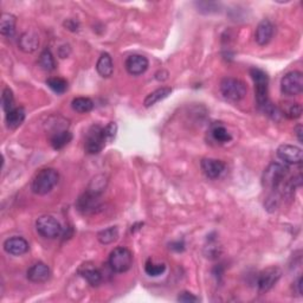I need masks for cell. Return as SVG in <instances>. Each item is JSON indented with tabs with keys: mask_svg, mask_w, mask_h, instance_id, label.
<instances>
[{
	"mask_svg": "<svg viewBox=\"0 0 303 303\" xmlns=\"http://www.w3.org/2000/svg\"><path fill=\"white\" fill-rule=\"evenodd\" d=\"M250 76L255 83V92H256V100L257 104L261 109H263L265 113L274 114V108L270 104L268 98V85H269V77L265 74V71L258 69V68H252L250 70Z\"/></svg>",
	"mask_w": 303,
	"mask_h": 303,
	"instance_id": "6da1fadb",
	"label": "cell"
},
{
	"mask_svg": "<svg viewBox=\"0 0 303 303\" xmlns=\"http://www.w3.org/2000/svg\"><path fill=\"white\" fill-rule=\"evenodd\" d=\"M59 174L54 168H44L39 170L33 178L31 188L36 194L44 196L51 192L54 187L58 184Z\"/></svg>",
	"mask_w": 303,
	"mask_h": 303,
	"instance_id": "7a4b0ae2",
	"label": "cell"
},
{
	"mask_svg": "<svg viewBox=\"0 0 303 303\" xmlns=\"http://www.w3.org/2000/svg\"><path fill=\"white\" fill-rule=\"evenodd\" d=\"M246 85L243 81L234 77H225L221 82V93L227 101L240 102L246 95Z\"/></svg>",
	"mask_w": 303,
	"mask_h": 303,
	"instance_id": "3957f363",
	"label": "cell"
},
{
	"mask_svg": "<svg viewBox=\"0 0 303 303\" xmlns=\"http://www.w3.org/2000/svg\"><path fill=\"white\" fill-rule=\"evenodd\" d=\"M288 174V167L283 164L274 162L268 166L263 172L262 183L263 186L270 189H277V187L283 183Z\"/></svg>",
	"mask_w": 303,
	"mask_h": 303,
	"instance_id": "277c9868",
	"label": "cell"
},
{
	"mask_svg": "<svg viewBox=\"0 0 303 303\" xmlns=\"http://www.w3.org/2000/svg\"><path fill=\"white\" fill-rule=\"evenodd\" d=\"M105 142H107V140H105L103 128L98 126V124H94L86 133L84 142L85 152L92 155L98 154L104 148Z\"/></svg>",
	"mask_w": 303,
	"mask_h": 303,
	"instance_id": "5b68a950",
	"label": "cell"
},
{
	"mask_svg": "<svg viewBox=\"0 0 303 303\" xmlns=\"http://www.w3.org/2000/svg\"><path fill=\"white\" fill-rule=\"evenodd\" d=\"M133 264V255L127 248L120 246L114 249L109 256V265L115 272H126L129 270Z\"/></svg>",
	"mask_w": 303,
	"mask_h": 303,
	"instance_id": "8992f818",
	"label": "cell"
},
{
	"mask_svg": "<svg viewBox=\"0 0 303 303\" xmlns=\"http://www.w3.org/2000/svg\"><path fill=\"white\" fill-rule=\"evenodd\" d=\"M36 229L41 237L49 238V240H54L62 233V226L52 215H43V217L38 218L36 222Z\"/></svg>",
	"mask_w": 303,
	"mask_h": 303,
	"instance_id": "52a82bcc",
	"label": "cell"
},
{
	"mask_svg": "<svg viewBox=\"0 0 303 303\" xmlns=\"http://www.w3.org/2000/svg\"><path fill=\"white\" fill-rule=\"evenodd\" d=\"M281 90L287 96H296L303 92V75L300 71H291L283 76Z\"/></svg>",
	"mask_w": 303,
	"mask_h": 303,
	"instance_id": "ba28073f",
	"label": "cell"
},
{
	"mask_svg": "<svg viewBox=\"0 0 303 303\" xmlns=\"http://www.w3.org/2000/svg\"><path fill=\"white\" fill-rule=\"evenodd\" d=\"M281 276L282 271L277 267H270L263 270L259 274L258 281H257L259 293H268L269 290L272 289L275 284L278 282V279L281 278Z\"/></svg>",
	"mask_w": 303,
	"mask_h": 303,
	"instance_id": "9c48e42d",
	"label": "cell"
},
{
	"mask_svg": "<svg viewBox=\"0 0 303 303\" xmlns=\"http://www.w3.org/2000/svg\"><path fill=\"white\" fill-rule=\"evenodd\" d=\"M277 157L286 165H300L302 162V149L293 145H281L277 148Z\"/></svg>",
	"mask_w": 303,
	"mask_h": 303,
	"instance_id": "30bf717a",
	"label": "cell"
},
{
	"mask_svg": "<svg viewBox=\"0 0 303 303\" xmlns=\"http://www.w3.org/2000/svg\"><path fill=\"white\" fill-rule=\"evenodd\" d=\"M126 70L133 76H140L146 73L148 69L149 62L145 56L142 55H132L126 59Z\"/></svg>",
	"mask_w": 303,
	"mask_h": 303,
	"instance_id": "8fae6325",
	"label": "cell"
},
{
	"mask_svg": "<svg viewBox=\"0 0 303 303\" xmlns=\"http://www.w3.org/2000/svg\"><path fill=\"white\" fill-rule=\"evenodd\" d=\"M202 169L204 174L210 179H217L222 176V173L224 172L225 169V164L221 160H217V159H203L202 160Z\"/></svg>",
	"mask_w": 303,
	"mask_h": 303,
	"instance_id": "7c38bea8",
	"label": "cell"
},
{
	"mask_svg": "<svg viewBox=\"0 0 303 303\" xmlns=\"http://www.w3.org/2000/svg\"><path fill=\"white\" fill-rule=\"evenodd\" d=\"M4 249L12 256H21L29 251L28 241L21 237H12L5 241Z\"/></svg>",
	"mask_w": 303,
	"mask_h": 303,
	"instance_id": "4fadbf2b",
	"label": "cell"
},
{
	"mask_svg": "<svg viewBox=\"0 0 303 303\" xmlns=\"http://www.w3.org/2000/svg\"><path fill=\"white\" fill-rule=\"evenodd\" d=\"M272 36H274V25H272L270 20L264 19V20L257 25L255 33V39L257 44L261 45V47H264V45H267L271 40Z\"/></svg>",
	"mask_w": 303,
	"mask_h": 303,
	"instance_id": "5bb4252c",
	"label": "cell"
},
{
	"mask_svg": "<svg viewBox=\"0 0 303 303\" xmlns=\"http://www.w3.org/2000/svg\"><path fill=\"white\" fill-rule=\"evenodd\" d=\"M50 268L44 263H37L28 270V278L33 283H43L50 277Z\"/></svg>",
	"mask_w": 303,
	"mask_h": 303,
	"instance_id": "9a60e30c",
	"label": "cell"
},
{
	"mask_svg": "<svg viewBox=\"0 0 303 303\" xmlns=\"http://www.w3.org/2000/svg\"><path fill=\"white\" fill-rule=\"evenodd\" d=\"M18 45L21 51L26 52V54H32L39 47V38L35 32H25L19 38Z\"/></svg>",
	"mask_w": 303,
	"mask_h": 303,
	"instance_id": "2e32d148",
	"label": "cell"
},
{
	"mask_svg": "<svg viewBox=\"0 0 303 303\" xmlns=\"http://www.w3.org/2000/svg\"><path fill=\"white\" fill-rule=\"evenodd\" d=\"M96 70L102 77L108 78L111 77L114 73V64L113 59L109 54H102L100 58L97 60Z\"/></svg>",
	"mask_w": 303,
	"mask_h": 303,
	"instance_id": "e0dca14e",
	"label": "cell"
},
{
	"mask_svg": "<svg viewBox=\"0 0 303 303\" xmlns=\"http://www.w3.org/2000/svg\"><path fill=\"white\" fill-rule=\"evenodd\" d=\"M0 32L5 37H13L16 32V17L11 13H3L0 20Z\"/></svg>",
	"mask_w": 303,
	"mask_h": 303,
	"instance_id": "ac0fdd59",
	"label": "cell"
},
{
	"mask_svg": "<svg viewBox=\"0 0 303 303\" xmlns=\"http://www.w3.org/2000/svg\"><path fill=\"white\" fill-rule=\"evenodd\" d=\"M71 139H73L71 133L67 129H63L52 133L50 138V143L54 149H62L71 141Z\"/></svg>",
	"mask_w": 303,
	"mask_h": 303,
	"instance_id": "d6986e66",
	"label": "cell"
},
{
	"mask_svg": "<svg viewBox=\"0 0 303 303\" xmlns=\"http://www.w3.org/2000/svg\"><path fill=\"white\" fill-rule=\"evenodd\" d=\"M79 272H81V275L86 279V282H88L90 286L97 287V286H100L101 282H102V274L97 270L96 268L92 267V265L84 264L81 268Z\"/></svg>",
	"mask_w": 303,
	"mask_h": 303,
	"instance_id": "ffe728a7",
	"label": "cell"
},
{
	"mask_svg": "<svg viewBox=\"0 0 303 303\" xmlns=\"http://www.w3.org/2000/svg\"><path fill=\"white\" fill-rule=\"evenodd\" d=\"M25 120L24 108H13L12 111L6 113V124L11 129H16Z\"/></svg>",
	"mask_w": 303,
	"mask_h": 303,
	"instance_id": "44dd1931",
	"label": "cell"
},
{
	"mask_svg": "<svg viewBox=\"0 0 303 303\" xmlns=\"http://www.w3.org/2000/svg\"><path fill=\"white\" fill-rule=\"evenodd\" d=\"M170 93H172V89L168 88V86H164V88L157 89L155 92L150 93L148 96L145 98L143 101V104H145L146 108H149L152 105H154L158 102H160L162 100H165L166 97H168Z\"/></svg>",
	"mask_w": 303,
	"mask_h": 303,
	"instance_id": "7402d4cb",
	"label": "cell"
},
{
	"mask_svg": "<svg viewBox=\"0 0 303 303\" xmlns=\"http://www.w3.org/2000/svg\"><path fill=\"white\" fill-rule=\"evenodd\" d=\"M211 135L213 138L214 141H217L219 143H226L230 142L232 140V136L229 132H227L226 128L223 126L221 122L214 123L211 128Z\"/></svg>",
	"mask_w": 303,
	"mask_h": 303,
	"instance_id": "603a6c76",
	"label": "cell"
},
{
	"mask_svg": "<svg viewBox=\"0 0 303 303\" xmlns=\"http://www.w3.org/2000/svg\"><path fill=\"white\" fill-rule=\"evenodd\" d=\"M71 107L75 112L85 114L93 111L94 102L88 97H76L71 102Z\"/></svg>",
	"mask_w": 303,
	"mask_h": 303,
	"instance_id": "cb8c5ba5",
	"label": "cell"
},
{
	"mask_svg": "<svg viewBox=\"0 0 303 303\" xmlns=\"http://www.w3.org/2000/svg\"><path fill=\"white\" fill-rule=\"evenodd\" d=\"M117 237H119V229L116 226L108 227L97 233V240L102 244H111L117 240Z\"/></svg>",
	"mask_w": 303,
	"mask_h": 303,
	"instance_id": "d4e9b609",
	"label": "cell"
},
{
	"mask_svg": "<svg viewBox=\"0 0 303 303\" xmlns=\"http://www.w3.org/2000/svg\"><path fill=\"white\" fill-rule=\"evenodd\" d=\"M38 63H39L41 69L45 70V71H52V70H55V68H56V62H55L54 55H52V52L49 50V49H45V50L41 52Z\"/></svg>",
	"mask_w": 303,
	"mask_h": 303,
	"instance_id": "484cf974",
	"label": "cell"
},
{
	"mask_svg": "<svg viewBox=\"0 0 303 303\" xmlns=\"http://www.w3.org/2000/svg\"><path fill=\"white\" fill-rule=\"evenodd\" d=\"M47 84L49 85V88H50L52 92H55L56 94H64L68 89V82L66 79L60 77L49 78L47 81Z\"/></svg>",
	"mask_w": 303,
	"mask_h": 303,
	"instance_id": "4316f807",
	"label": "cell"
},
{
	"mask_svg": "<svg viewBox=\"0 0 303 303\" xmlns=\"http://www.w3.org/2000/svg\"><path fill=\"white\" fill-rule=\"evenodd\" d=\"M145 271L147 275L157 277L166 271V265L164 263H154L152 259H148L145 265Z\"/></svg>",
	"mask_w": 303,
	"mask_h": 303,
	"instance_id": "83f0119b",
	"label": "cell"
},
{
	"mask_svg": "<svg viewBox=\"0 0 303 303\" xmlns=\"http://www.w3.org/2000/svg\"><path fill=\"white\" fill-rule=\"evenodd\" d=\"M13 102H14V97H13V93L10 88H5L3 90V95H2V104H3V109L6 113H9L10 111L13 109Z\"/></svg>",
	"mask_w": 303,
	"mask_h": 303,
	"instance_id": "f1b7e54d",
	"label": "cell"
},
{
	"mask_svg": "<svg viewBox=\"0 0 303 303\" xmlns=\"http://www.w3.org/2000/svg\"><path fill=\"white\" fill-rule=\"evenodd\" d=\"M286 115L289 119H298L302 115V105L300 103H291L286 111Z\"/></svg>",
	"mask_w": 303,
	"mask_h": 303,
	"instance_id": "f546056e",
	"label": "cell"
},
{
	"mask_svg": "<svg viewBox=\"0 0 303 303\" xmlns=\"http://www.w3.org/2000/svg\"><path fill=\"white\" fill-rule=\"evenodd\" d=\"M103 132H104V136H105V140H107V142L113 141V140L115 139V135H116V132H117L116 123L111 122L107 127L103 128Z\"/></svg>",
	"mask_w": 303,
	"mask_h": 303,
	"instance_id": "4dcf8cb0",
	"label": "cell"
},
{
	"mask_svg": "<svg viewBox=\"0 0 303 303\" xmlns=\"http://www.w3.org/2000/svg\"><path fill=\"white\" fill-rule=\"evenodd\" d=\"M178 301L179 302H186V303H191V302H199V297H197L194 294L188 293V291H184L181 293L179 296H178Z\"/></svg>",
	"mask_w": 303,
	"mask_h": 303,
	"instance_id": "1f68e13d",
	"label": "cell"
},
{
	"mask_svg": "<svg viewBox=\"0 0 303 303\" xmlns=\"http://www.w3.org/2000/svg\"><path fill=\"white\" fill-rule=\"evenodd\" d=\"M64 26H66L68 30H70V31H73V32L78 31V29H79L78 23L73 20V19H68V20L64 23Z\"/></svg>",
	"mask_w": 303,
	"mask_h": 303,
	"instance_id": "d6a6232c",
	"label": "cell"
},
{
	"mask_svg": "<svg viewBox=\"0 0 303 303\" xmlns=\"http://www.w3.org/2000/svg\"><path fill=\"white\" fill-rule=\"evenodd\" d=\"M169 248L172 250H176V251H183V250L185 249V245L183 242H177V243H172L169 245Z\"/></svg>",
	"mask_w": 303,
	"mask_h": 303,
	"instance_id": "836d02e7",
	"label": "cell"
},
{
	"mask_svg": "<svg viewBox=\"0 0 303 303\" xmlns=\"http://www.w3.org/2000/svg\"><path fill=\"white\" fill-rule=\"evenodd\" d=\"M302 132H303V129H302V126L301 124H298V126L295 128V134H296V136H297V140L300 142H302L303 141V139H302Z\"/></svg>",
	"mask_w": 303,
	"mask_h": 303,
	"instance_id": "e575fe53",
	"label": "cell"
},
{
	"mask_svg": "<svg viewBox=\"0 0 303 303\" xmlns=\"http://www.w3.org/2000/svg\"><path fill=\"white\" fill-rule=\"evenodd\" d=\"M296 286H297V289H298V294L302 295V277H300L297 279Z\"/></svg>",
	"mask_w": 303,
	"mask_h": 303,
	"instance_id": "d590c367",
	"label": "cell"
}]
</instances>
